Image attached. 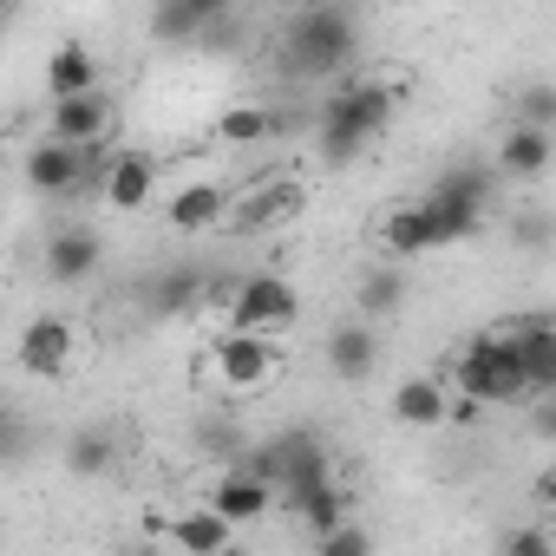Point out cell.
I'll list each match as a JSON object with an SVG mask.
<instances>
[{
    "label": "cell",
    "mask_w": 556,
    "mask_h": 556,
    "mask_svg": "<svg viewBox=\"0 0 556 556\" xmlns=\"http://www.w3.org/2000/svg\"><path fill=\"white\" fill-rule=\"evenodd\" d=\"M216 138L236 144V151H249V144L275 138V112H268V105H229V112L216 118Z\"/></svg>",
    "instance_id": "484cf974"
},
{
    "label": "cell",
    "mask_w": 556,
    "mask_h": 556,
    "mask_svg": "<svg viewBox=\"0 0 556 556\" xmlns=\"http://www.w3.org/2000/svg\"><path fill=\"white\" fill-rule=\"evenodd\" d=\"M282 491H308V484H328L334 465H328V445L315 432H282Z\"/></svg>",
    "instance_id": "ac0fdd59"
},
{
    "label": "cell",
    "mask_w": 556,
    "mask_h": 556,
    "mask_svg": "<svg viewBox=\"0 0 556 556\" xmlns=\"http://www.w3.org/2000/svg\"><path fill=\"white\" fill-rule=\"evenodd\" d=\"M484 203H491V170H478V164L445 170V177L432 184V197H426V216H432L439 249L478 236V229H484Z\"/></svg>",
    "instance_id": "277c9868"
},
{
    "label": "cell",
    "mask_w": 556,
    "mask_h": 556,
    "mask_svg": "<svg viewBox=\"0 0 556 556\" xmlns=\"http://www.w3.org/2000/svg\"><path fill=\"white\" fill-rule=\"evenodd\" d=\"M361 47V21L348 8H302L282 34V73L295 79H328L354 60Z\"/></svg>",
    "instance_id": "7a4b0ae2"
},
{
    "label": "cell",
    "mask_w": 556,
    "mask_h": 556,
    "mask_svg": "<svg viewBox=\"0 0 556 556\" xmlns=\"http://www.w3.org/2000/svg\"><path fill=\"white\" fill-rule=\"evenodd\" d=\"M92 92H105V86H99V60H92L79 40H60V47L47 53V99L66 105V99H92Z\"/></svg>",
    "instance_id": "30bf717a"
},
{
    "label": "cell",
    "mask_w": 556,
    "mask_h": 556,
    "mask_svg": "<svg viewBox=\"0 0 556 556\" xmlns=\"http://www.w3.org/2000/svg\"><path fill=\"white\" fill-rule=\"evenodd\" d=\"M387 249L406 262V255H426V249H439V236H432V216H426V203H400L393 216H387Z\"/></svg>",
    "instance_id": "d4e9b609"
},
{
    "label": "cell",
    "mask_w": 556,
    "mask_h": 556,
    "mask_svg": "<svg viewBox=\"0 0 556 556\" xmlns=\"http://www.w3.org/2000/svg\"><path fill=\"white\" fill-rule=\"evenodd\" d=\"M393 105H400V92H393L387 79L341 86V92L328 99V112H321V157H328V164L361 157V151L393 125Z\"/></svg>",
    "instance_id": "3957f363"
},
{
    "label": "cell",
    "mask_w": 556,
    "mask_h": 556,
    "mask_svg": "<svg viewBox=\"0 0 556 556\" xmlns=\"http://www.w3.org/2000/svg\"><path fill=\"white\" fill-rule=\"evenodd\" d=\"M73 361H79V328H73L66 315H34V321L21 328V367H27V374L66 380Z\"/></svg>",
    "instance_id": "ba28073f"
},
{
    "label": "cell",
    "mask_w": 556,
    "mask_h": 556,
    "mask_svg": "<svg viewBox=\"0 0 556 556\" xmlns=\"http://www.w3.org/2000/svg\"><path fill=\"white\" fill-rule=\"evenodd\" d=\"M164 536H170V549H177V556H229V543H236V530H229L210 504L177 510V517L164 523Z\"/></svg>",
    "instance_id": "8fae6325"
},
{
    "label": "cell",
    "mask_w": 556,
    "mask_h": 556,
    "mask_svg": "<svg viewBox=\"0 0 556 556\" xmlns=\"http://www.w3.org/2000/svg\"><path fill=\"white\" fill-rule=\"evenodd\" d=\"M210 367H216V380L229 393H262L275 374H282V354H275L268 334H223L210 348Z\"/></svg>",
    "instance_id": "52a82bcc"
},
{
    "label": "cell",
    "mask_w": 556,
    "mask_h": 556,
    "mask_svg": "<svg viewBox=\"0 0 556 556\" xmlns=\"http://www.w3.org/2000/svg\"><path fill=\"white\" fill-rule=\"evenodd\" d=\"M0 34H8V21H0Z\"/></svg>",
    "instance_id": "e575fe53"
},
{
    "label": "cell",
    "mask_w": 556,
    "mask_h": 556,
    "mask_svg": "<svg viewBox=\"0 0 556 556\" xmlns=\"http://www.w3.org/2000/svg\"><path fill=\"white\" fill-rule=\"evenodd\" d=\"M302 315V295L282 282V275H249V282L229 295V334H268Z\"/></svg>",
    "instance_id": "8992f818"
},
{
    "label": "cell",
    "mask_w": 556,
    "mask_h": 556,
    "mask_svg": "<svg viewBox=\"0 0 556 556\" xmlns=\"http://www.w3.org/2000/svg\"><path fill=\"white\" fill-rule=\"evenodd\" d=\"M112 458H118V445H112L105 432H79V439L66 445V465H73L79 478H105V471H112Z\"/></svg>",
    "instance_id": "83f0119b"
},
{
    "label": "cell",
    "mask_w": 556,
    "mask_h": 556,
    "mask_svg": "<svg viewBox=\"0 0 556 556\" xmlns=\"http://www.w3.org/2000/svg\"><path fill=\"white\" fill-rule=\"evenodd\" d=\"M321 556H374V536L348 517L341 530H328V536H321Z\"/></svg>",
    "instance_id": "f546056e"
},
{
    "label": "cell",
    "mask_w": 556,
    "mask_h": 556,
    "mask_svg": "<svg viewBox=\"0 0 556 556\" xmlns=\"http://www.w3.org/2000/svg\"><path fill=\"white\" fill-rule=\"evenodd\" d=\"M556 157V138L549 131H530V125H510L504 144H497V170L504 177H543Z\"/></svg>",
    "instance_id": "44dd1931"
},
{
    "label": "cell",
    "mask_w": 556,
    "mask_h": 556,
    "mask_svg": "<svg viewBox=\"0 0 556 556\" xmlns=\"http://www.w3.org/2000/svg\"><path fill=\"white\" fill-rule=\"evenodd\" d=\"M99 164H112L105 157V144H92V151H73V144H34L27 151V190H40V197H73V190H86L92 177H99Z\"/></svg>",
    "instance_id": "5b68a950"
},
{
    "label": "cell",
    "mask_w": 556,
    "mask_h": 556,
    "mask_svg": "<svg viewBox=\"0 0 556 556\" xmlns=\"http://www.w3.org/2000/svg\"><path fill=\"white\" fill-rule=\"evenodd\" d=\"M14 452V419H8V406H0V458Z\"/></svg>",
    "instance_id": "1f68e13d"
},
{
    "label": "cell",
    "mask_w": 556,
    "mask_h": 556,
    "mask_svg": "<svg viewBox=\"0 0 556 556\" xmlns=\"http://www.w3.org/2000/svg\"><path fill=\"white\" fill-rule=\"evenodd\" d=\"M216 21H223V0H164V8H151V34L170 40V47L203 40Z\"/></svg>",
    "instance_id": "9a60e30c"
},
{
    "label": "cell",
    "mask_w": 556,
    "mask_h": 556,
    "mask_svg": "<svg viewBox=\"0 0 556 556\" xmlns=\"http://www.w3.org/2000/svg\"><path fill=\"white\" fill-rule=\"evenodd\" d=\"M210 295V282H203V268H164V275H151V289H144V308L157 315V321H177V315H190L197 302Z\"/></svg>",
    "instance_id": "2e32d148"
},
{
    "label": "cell",
    "mask_w": 556,
    "mask_h": 556,
    "mask_svg": "<svg viewBox=\"0 0 556 556\" xmlns=\"http://www.w3.org/2000/svg\"><path fill=\"white\" fill-rule=\"evenodd\" d=\"M510 334H517V367H523L530 393H556V328L530 321V328H510Z\"/></svg>",
    "instance_id": "7402d4cb"
},
{
    "label": "cell",
    "mask_w": 556,
    "mask_h": 556,
    "mask_svg": "<svg viewBox=\"0 0 556 556\" xmlns=\"http://www.w3.org/2000/svg\"><path fill=\"white\" fill-rule=\"evenodd\" d=\"M445 406H452V393H445V380H432V374H419V380H400V387H393V419H400V426H413V432L445 426Z\"/></svg>",
    "instance_id": "e0dca14e"
},
{
    "label": "cell",
    "mask_w": 556,
    "mask_h": 556,
    "mask_svg": "<svg viewBox=\"0 0 556 556\" xmlns=\"http://www.w3.org/2000/svg\"><path fill=\"white\" fill-rule=\"evenodd\" d=\"M497 556H556V543H549L543 523H517V530L497 543Z\"/></svg>",
    "instance_id": "f1b7e54d"
},
{
    "label": "cell",
    "mask_w": 556,
    "mask_h": 556,
    "mask_svg": "<svg viewBox=\"0 0 556 556\" xmlns=\"http://www.w3.org/2000/svg\"><path fill=\"white\" fill-rule=\"evenodd\" d=\"M400 302H406V275H400V262L374 268L367 282H361V315H393Z\"/></svg>",
    "instance_id": "4316f807"
},
{
    "label": "cell",
    "mask_w": 556,
    "mask_h": 556,
    "mask_svg": "<svg viewBox=\"0 0 556 556\" xmlns=\"http://www.w3.org/2000/svg\"><path fill=\"white\" fill-rule=\"evenodd\" d=\"M0 21H8V8H0Z\"/></svg>",
    "instance_id": "836d02e7"
},
{
    "label": "cell",
    "mask_w": 556,
    "mask_h": 556,
    "mask_svg": "<svg viewBox=\"0 0 556 556\" xmlns=\"http://www.w3.org/2000/svg\"><path fill=\"white\" fill-rule=\"evenodd\" d=\"M268 504H275V491H268V484H255V478H242V471H223V478H216V491H210V510H216L229 530H236V523H255Z\"/></svg>",
    "instance_id": "ffe728a7"
},
{
    "label": "cell",
    "mask_w": 556,
    "mask_h": 556,
    "mask_svg": "<svg viewBox=\"0 0 556 556\" xmlns=\"http://www.w3.org/2000/svg\"><path fill=\"white\" fill-rule=\"evenodd\" d=\"M151 190H157V157L118 151V157L105 164V203H112V210H144Z\"/></svg>",
    "instance_id": "4fadbf2b"
},
{
    "label": "cell",
    "mask_w": 556,
    "mask_h": 556,
    "mask_svg": "<svg viewBox=\"0 0 556 556\" xmlns=\"http://www.w3.org/2000/svg\"><path fill=\"white\" fill-rule=\"evenodd\" d=\"M99 255H105V242L86 229V223H73V229H60L53 242H47V275H53V282H86V275L99 268Z\"/></svg>",
    "instance_id": "5bb4252c"
},
{
    "label": "cell",
    "mask_w": 556,
    "mask_h": 556,
    "mask_svg": "<svg viewBox=\"0 0 556 556\" xmlns=\"http://www.w3.org/2000/svg\"><path fill=\"white\" fill-rule=\"evenodd\" d=\"M432 380H452L458 387V400H471L478 413L484 406H517V400H530V380H523V367H517V334L510 328H484L458 361H445Z\"/></svg>",
    "instance_id": "6da1fadb"
},
{
    "label": "cell",
    "mask_w": 556,
    "mask_h": 556,
    "mask_svg": "<svg viewBox=\"0 0 556 556\" xmlns=\"http://www.w3.org/2000/svg\"><path fill=\"white\" fill-rule=\"evenodd\" d=\"M549 118H556V86H530L523 92V125L530 131H549Z\"/></svg>",
    "instance_id": "4dcf8cb0"
},
{
    "label": "cell",
    "mask_w": 556,
    "mask_h": 556,
    "mask_svg": "<svg viewBox=\"0 0 556 556\" xmlns=\"http://www.w3.org/2000/svg\"><path fill=\"white\" fill-rule=\"evenodd\" d=\"M302 203H308V190H302L295 177H268V184L242 190V197L229 203V216H223V223H236L242 236H255V229H275V223H289Z\"/></svg>",
    "instance_id": "9c48e42d"
},
{
    "label": "cell",
    "mask_w": 556,
    "mask_h": 556,
    "mask_svg": "<svg viewBox=\"0 0 556 556\" xmlns=\"http://www.w3.org/2000/svg\"><path fill=\"white\" fill-rule=\"evenodd\" d=\"M105 131H112V99H105V92H92V99H66V105H53V144H73V151H92V144H105Z\"/></svg>",
    "instance_id": "7c38bea8"
},
{
    "label": "cell",
    "mask_w": 556,
    "mask_h": 556,
    "mask_svg": "<svg viewBox=\"0 0 556 556\" xmlns=\"http://www.w3.org/2000/svg\"><path fill=\"white\" fill-rule=\"evenodd\" d=\"M138 556H177V549H138Z\"/></svg>",
    "instance_id": "d6a6232c"
},
{
    "label": "cell",
    "mask_w": 556,
    "mask_h": 556,
    "mask_svg": "<svg viewBox=\"0 0 556 556\" xmlns=\"http://www.w3.org/2000/svg\"><path fill=\"white\" fill-rule=\"evenodd\" d=\"M223 216H229V190H223V184H184V190L170 197V210H164V223L184 229V236L216 229Z\"/></svg>",
    "instance_id": "d6986e66"
},
{
    "label": "cell",
    "mask_w": 556,
    "mask_h": 556,
    "mask_svg": "<svg viewBox=\"0 0 556 556\" xmlns=\"http://www.w3.org/2000/svg\"><path fill=\"white\" fill-rule=\"evenodd\" d=\"M374 361H380V348H374V328H367V321H341V328L328 334V367H334L341 380H367Z\"/></svg>",
    "instance_id": "603a6c76"
},
{
    "label": "cell",
    "mask_w": 556,
    "mask_h": 556,
    "mask_svg": "<svg viewBox=\"0 0 556 556\" xmlns=\"http://www.w3.org/2000/svg\"><path fill=\"white\" fill-rule=\"evenodd\" d=\"M289 510H295V523H308L315 536H328V530H341V523H348V491L328 478V484L289 491Z\"/></svg>",
    "instance_id": "cb8c5ba5"
}]
</instances>
